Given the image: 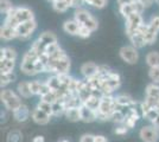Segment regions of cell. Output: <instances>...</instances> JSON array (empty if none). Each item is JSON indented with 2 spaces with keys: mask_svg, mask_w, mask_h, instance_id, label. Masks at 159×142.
Segmentation results:
<instances>
[{
  "mask_svg": "<svg viewBox=\"0 0 159 142\" xmlns=\"http://www.w3.org/2000/svg\"><path fill=\"white\" fill-rule=\"evenodd\" d=\"M38 39H39L45 46L49 45V44H52V43H57L58 39H57V36L51 32V31H45V32H43V33L39 34V37H38Z\"/></svg>",
  "mask_w": 159,
  "mask_h": 142,
  "instance_id": "cell-23",
  "label": "cell"
},
{
  "mask_svg": "<svg viewBox=\"0 0 159 142\" xmlns=\"http://www.w3.org/2000/svg\"><path fill=\"white\" fill-rule=\"evenodd\" d=\"M137 122L138 121H137L135 118H133V117H131V116H126V120H125V122H124V124H125L128 129H132L135 127Z\"/></svg>",
  "mask_w": 159,
  "mask_h": 142,
  "instance_id": "cell-43",
  "label": "cell"
},
{
  "mask_svg": "<svg viewBox=\"0 0 159 142\" xmlns=\"http://www.w3.org/2000/svg\"><path fill=\"white\" fill-rule=\"evenodd\" d=\"M127 133H128V128H127L124 123L114 129V134H116V135H126Z\"/></svg>",
  "mask_w": 159,
  "mask_h": 142,
  "instance_id": "cell-44",
  "label": "cell"
},
{
  "mask_svg": "<svg viewBox=\"0 0 159 142\" xmlns=\"http://www.w3.org/2000/svg\"><path fill=\"white\" fill-rule=\"evenodd\" d=\"M146 96L154 97L159 100V85L157 83H151L146 87Z\"/></svg>",
  "mask_w": 159,
  "mask_h": 142,
  "instance_id": "cell-32",
  "label": "cell"
},
{
  "mask_svg": "<svg viewBox=\"0 0 159 142\" xmlns=\"http://www.w3.org/2000/svg\"><path fill=\"white\" fill-rule=\"evenodd\" d=\"M146 8L141 4H140L138 0H135L132 4H127V5H121L119 6V13L124 17L127 18L129 14L134 13V12H138V13H143Z\"/></svg>",
  "mask_w": 159,
  "mask_h": 142,
  "instance_id": "cell-10",
  "label": "cell"
},
{
  "mask_svg": "<svg viewBox=\"0 0 159 142\" xmlns=\"http://www.w3.org/2000/svg\"><path fill=\"white\" fill-rule=\"evenodd\" d=\"M119 56L122 61L127 63V64H137L139 61V52L138 49L135 46L131 45H125L119 50Z\"/></svg>",
  "mask_w": 159,
  "mask_h": 142,
  "instance_id": "cell-6",
  "label": "cell"
},
{
  "mask_svg": "<svg viewBox=\"0 0 159 142\" xmlns=\"http://www.w3.org/2000/svg\"><path fill=\"white\" fill-rule=\"evenodd\" d=\"M13 13L16 15V18L19 20V23L34 19V14L31 11V8H29L26 6H14Z\"/></svg>",
  "mask_w": 159,
  "mask_h": 142,
  "instance_id": "cell-11",
  "label": "cell"
},
{
  "mask_svg": "<svg viewBox=\"0 0 159 142\" xmlns=\"http://www.w3.org/2000/svg\"><path fill=\"white\" fill-rule=\"evenodd\" d=\"M40 100L44 102H48V103H51V104H53L55 102L58 101V95H57V93L56 91H49L48 94H45L44 96H42L40 97Z\"/></svg>",
  "mask_w": 159,
  "mask_h": 142,
  "instance_id": "cell-36",
  "label": "cell"
},
{
  "mask_svg": "<svg viewBox=\"0 0 159 142\" xmlns=\"http://www.w3.org/2000/svg\"><path fill=\"white\" fill-rule=\"evenodd\" d=\"M0 37H1V39L8 41H12V39H17L18 38V34H17L16 28L2 24L1 27H0Z\"/></svg>",
  "mask_w": 159,
  "mask_h": 142,
  "instance_id": "cell-18",
  "label": "cell"
},
{
  "mask_svg": "<svg viewBox=\"0 0 159 142\" xmlns=\"http://www.w3.org/2000/svg\"><path fill=\"white\" fill-rule=\"evenodd\" d=\"M80 142H95V135L92 134H83L80 139Z\"/></svg>",
  "mask_w": 159,
  "mask_h": 142,
  "instance_id": "cell-45",
  "label": "cell"
},
{
  "mask_svg": "<svg viewBox=\"0 0 159 142\" xmlns=\"http://www.w3.org/2000/svg\"><path fill=\"white\" fill-rule=\"evenodd\" d=\"M66 118L70 122H79L81 121V111L80 107H73V108H68L66 110Z\"/></svg>",
  "mask_w": 159,
  "mask_h": 142,
  "instance_id": "cell-22",
  "label": "cell"
},
{
  "mask_svg": "<svg viewBox=\"0 0 159 142\" xmlns=\"http://www.w3.org/2000/svg\"><path fill=\"white\" fill-rule=\"evenodd\" d=\"M126 120V114H124L121 111V109H116L113 111V114L111 115V121H113L114 123H118V124H122Z\"/></svg>",
  "mask_w": 159,
  "mask_h": 142,
  "instance_id": "cell-30",
  "label": "cell"
},
{
  "mask_svg": "<svg viewBox=\"0 0 159 142\" xmlns=\"http://www.w3.org/2000/svg\"><path fill=\"white\" fill-rule=\"evenodd\" d=\"M7 142H23V134L19 130H11L6 137Z\"/></svg>",
  "mask_w": 159,
  "mask_h": 142,
  "instance_id": "cell-34",
  "label": "cell"
},
{
  "mask_svg": "<svg viewBox=\"0 0 159 142\" xmlns=\"http://www.w3.org/2000/svg\"><path fill=\"white\" fill-rule=\"evenodd\" d=\"M74 19L79 21L80 24H82V25L87 26L88 28H90L93 32L96 31L98 27H99V21H98V19L89 11H87L86 8H83V7L76 8L74 11Z\"/></svg>",
  "mask_w": 159,
  "mask_h": 142,
  "instance_id": "cell-2",
  "label": "cell"
},
{
  "mask_svg": "<svg viewBox=\"0 0 159 142\" xmlns=\"http://www.w3.org/2000/svg\"><path fill=\"white\" fill-rule=\"evenodd\" d=\"M0 100L4 103L5 108L8 111H12V113L23 104L21 100H20V96H18L11 89H2L1 93H0Z\"/></svg>",
  "mask_w": 159,
  "mask_h": 142,
  "instance_id": "cell-3",
  "label": "cell"
},
{
  "mask_svg": "<svg viewBox=\"0 0 159 142\" xmlns=\"http://www.w3.org/2000/svg\"><path fill=\"white\" fill-rule=\"evenodd\" d=\"M135 0H116L118 2V6H121V5H127V4H132Z\"/></svg>",
  "mask_w": 159,
  "mask_h": 142,
  "instance_id": "cell-47",
  "label": "cell"
},
{
  "mask_svg": "<svg viewBox=\"0 0 159 142\" xmlns=\"http://www.w3.org/2000/svg\"><path fill=\"white\" fill-rule=\"evenodd\" d=\"M60 49H62L60 45V43L57 41V43H52V44H49V45H47L45 46V49H44V52L47 54H49V56H51L52 54H55L56 51H58Z\"/></svg>",
  "mask_w": 159,
  "mask_h": 142,
  "instance_id": "cell-41",
  "label": "cell"
},
{
  "mask_svg": "<svg viewBox=\"0 0 159 142\" xmlns=\"http://www.w3.org/2000/svg\"><path fill=\"white\" fill-rule=\"evenodd\" d=\"M12 114H13V118L16 121L23 123V122H26L29 120V117L31 115V111H30V109L26 104H21L19 108L14 110Z\"/></svg>",
  "mask_w": 159,
  "mask_h": 142,
  "instance_id": "cell-14",
  "label": "cell"
},
{
  "mask_svg": "<svg viewBox=\"0 0 159 142\" xmlns=\"http://www.w3.org/2000/svg\"><path fill=\"white\" fill-rule=\"evenodd\" d=\"M63 31L66 32V33L70 34V36H77L79 33V28H80V23L77 20H75V19H68L63 23Z\"/></svg>",
  "mask_w": 159,
  "mask_h": 142,
  "instance_id": "cell-16",
  "label": "cell"
},
{
  "mask_svg": "<svg viewBox=\"0 0 159 142\" xmlns=\"http://www.w3.org/2000/svg\"><path fill=\"white\" fill-rule=\"evenodd\" d=\"M93 33V31L90 28H88L87 26L80 24V28H79V33H77V37L82 38V39H86V38H89Z\"/></svg>",
  "mask_w": 159,
  "mask_h": 142,
  "instance_id": "cell-37",
  "label": "cell"
},
{
  "mask_svg": "<svg viewBox=\"0 0 159 142\" xmlns=\"http://www.w3.org/2000/svg\"><path fill=\"white\" fill-rule=\"evenodd\" d=\"M128 39H129V41H131V44H132L133 46H135L137 49H141V47H144L146 45L145 38H144L143 34L135 33L133 34L132 37H129Z\"/></svg>",
  "mask_w": 159,
  "mask_h": 142,
  "instance_id": "cell-26",
  "label": "cell"
},
{
  "mask_svg": "<svg viewBox=\"0 0 159 142\" xmlns=\"http://www.w3.org/2000/svg\"><path fill=\"white\" fill-rule=\"evenodd\" d=\"M32 142H45V139H44V136L42 135H37L33 137Z\"/></svg>",
  "mask_w": 159,
  "mask_h": 142,
  "instance_id": "cell-49",
  "label": "cell"
},
{
  "mask_svg": "<svg viewBox=\"0 0 159 142\" xmlns=\"http://www.w3.org/2000/svg\"><path fill=\"white\" fill-rule=\"evenodd\" d=\"M16 75L13 72H8V74H1L0 75V85L1 88H5L7 84L13 83L16 81Z\"/></svg>",
  "mask_w": 159,
  "mask_h": 142,
  "instance_id": "cell-28",
  "label": "cell"
},
{
  "mask_svg": "<svg viewBox=\"0 0 159 142\" xmlns=\"http://www.w3.org/2000/svg\"><path fill=\"white\" fill-rule=\"evenodd\" d=\"M159 33V15H153L152 18L148 21V30L145 33L144 38H145L146 45H152L157 41V37Z\"/></svg>",
  "mask_w": 159,
  "mask_h": 142,
  "instance_id": "cell-7",
  "label": "cell"
},
{
  "mask_svg": "<svg viewBox=\"0 0 159 142\" xmlns=\"http://www.w3.org/2000/svg\"><path fill=\"white\" fill-rule=\"evenodd\" d=\"M80 111H81V121L84 122V123H92V122H95L98 120L96 111L88 108L86 104H82L80 107Z\"/></svg>",
  "mask_w": 159,
  "mask_h": 142,
  "instance_id": "cell-13",
  "label": "cell"
},
{
  "mask_svg": "<svg viewBox=\"0 0 159 142\" xmlns=\"http://www.w3.org/2000/svg\"><path fill=\"white\" fill-rule=\"evenodd\" d=\"M100 102H101V98L99 97H95L93 95H90L88 98H87L86 101L83 102V104H86L88 108L93 109V110H98L99 109V105H100Z\"/></svg>",
  "mask_w": 159,
  "mask_h": 142,
  "instance_id": "cell-29",
  "label": "cell"
},
{
  "mask_svg": "<svg viewBox=\"0 0 159 142\" xmlns=\"http://www.w3.org/2000/svg\"><path fill=\"white\" fill-rule=\"evenodd\" d=\"M17 90H18V94L24 97V98H30L31 96H33L31 88H30V82L26 81H21L18 83L17 85Z\"/></svg>",
  "mask_w": 159,
  "mask_h": 142,
  "instance_id": "cell-19",
  "label": "cell"
},
{
  "mask_svg": "<svg viewBox=\"0 0 159 142\" xmlns=\"http://www.w3.org/2000/svg\"><path fill=\"white\" fill-rule=\"evenodd\" d=\"M138 1H139L140 4L145 7V8H150V7L152 6L153 4L156 2L154 0H138Z\"/></svg>",
  "mask_w": 159,
  "mask_h": 142,
  "instance_id": "cell-46",
  "label": "cell"
},
{
  "mask_svg": "<svg viewBox=\"0 0 159 142\" xmlns=\"http://www.w3.org/2000/svg\"><path fill=\"white\" fill-rule=\"evenodd\" d=\"M20 71L26 76H34V75H38L36 71V63L33 62H26V61H21L20 63Z\"/></svg>",
  "mask_w": 159,
  "mask_h": 142,
  "instance_id": "cell-20",
  "label": "cell"
},
{
  "mask_svg": "<svg viewBox=\"0 0 159 142\" xmlns=\"http://www.w3.org/2000/svg\"><path fill=\"white\" fill-rule=\"evenodd\" d=\"M148 77L153 83H159V67L148 69Z\"/></svg>",
  "mask_w": 159,
  "mask_h": 142,
  "instance_id": "cell-40",
  "label": "cell"
},
{
  "mask_svg": "<svg viewBox=\"0 0 159 142\" xmlns=\"http://www.w3.org/2000/svg\"><path fill=\"white\" fill-rule=\"evenodd\" d=\"M70 67H71L70 58L66 54L60 59H49V63L45 67V72H50L52 75L69 74Z\"/></svg>",
  "mask_w": 159,
  "mask_h": 142,
  "instance_id": "cell-1",
  "label": "cell"
},
{
  "mask_svg": "<svg viewBox=\"0 0 159 142\" xmlns=\"http://www.w3.org/2000/svg\"><path fill=\"white\" fill-rule=\"evenodd\" d=\"M146 64L148 65V68H157L159 67V52L157 51H151L146 54L145 57Z\"/></svg>",
  "mask_w": 159,
  "mask_h": 142,
  "instance_id": "cell-24",
  "label": "cell"
},
{
  "mask_svg": "<svg viewBox=\"0 0 159 142\" xmlns=\"http://www.w3.org/2000/svg\"><path fill=\"white\" fill-rule=\"evenodd\" d=\"M99 65L94 62H87L84 64L81 65V74L84 78H90L98 74Z\"/></svg>",
  "mask_w": 159,
  "mask_h": 142,
  "instance_id": "cell-15",
  "label": "cell"
},
{
  "mask_svg": "<svg viewBox=\"0 0 159 142\" xmlns=\"http://www.w3.org/2000/svg\"><path fill=\"white\" fill-rule=\"evenodd\" d=\"M47 1H49V2H52L53 0H47Z\"/></svg>",
  "mask_w": 159,
  "mask_h": 142,
  "instance_id": "cell-51",
  "label": "cell"
},
{
  "mask_svg": "<svg viewBox=\"0 0 159 142\" xmlns=\"http://www.w3.org/2000/svg\"><path fill=\"white\" fill-rule=\"evenodd\" d=\"M36 28H37V21H36V19L20 23L19 25L17 26V28H16L17 34H18L17 39H19L21 41H26L29 39H31V37H32L33 32L36 31Z\"/></svg>",
  "mask_w": 159,
  "mask_h": 142,
  "instance_id": "cell-4",
  "label": "cell"
},
{
  "mask_svg": "<svg viewBox=\"0 0 159 142\" xmlns=\"http://www.w3.org/2000/svg\"><path fill=\"white\" fill-rule=\"evenodd\" d=\"M40 87H42V82L40 81H31L30 82V88H31V91H32L33 95L39 96Z\"/></svg>",
  "mask_w": 159,
  "mask_h": 142,
  "instance_id": "cell-42",
  "label": "cell"
},
{
  "mask_svg": "<svg viewBox=\"0 0 159 142\" xmlns=\"http://www.w3.org/2000/svg\"><path fill=\"white\" fill-rule=\"evenodd\" d=\"M139 137L143 142H157L159 140V129L153 124L145 126L139 130Z\"/></svg>",
  "mask_w": 159,
  "mask_h": 142,
  "instance_id": "cell-9",
  "label": "cell"
},
{
  "mask_svg": "<svg viewBox=\"0 0 159 142\" xmlns=\"http://www.w3.org/2000/svg\"><path fill=\"white\" fill-rule=\"evenodd\" d=\"M45 82H47V84L49 85L50 90H52V91H57V90H60V89L62 88L61 82H60V80H58V77H57V75L50 76Z\"/></svg>",
  "mask_w": 159,
  "mask_h": 142,
  "instance_id": "cell-27",
  "label": "cell"
},
{
  "mask_svg": "<svg viewBox=\"0 0 159 142\" xmlns=\"http://www.w3.org/2000/svg\"><path fill=\"white\" fill-rule=\"evenodd\" d=\"M66 105L61 101L55 102L52 104V116H62L66 114Z\"/></svg>",
  "mask_w": 159,
  "mask_h": 142,
  "instance_id": "cell-31",
  "label": "cell"
},
{
  "mask_svg": "<svg viewBox=\"0 0 159 142\" xmlns=\"http://www.w3.org/2000/svg\"><path fill=\"white\" fill-rule=\"evenodd\" d=\"M84 2L86 5H89L96 10H102L107 6L108 0H84Z\"/></svg>",
  "mask_w": 159,
  "mask_h": 142,
  "instance_id": "cell-33",
  "label": "cell"
},
{
  "mask_svg": "<svg viewBox=\"0 0 159 142\" xmlns=\"http://www.w3.org/2000/svg\"><path fill=\"white\" fill-rule=\"evenodd\" d=\"M125 19H126L125 32H126V36L128 38L132 37L133 34H135V32L140 27V25L145 23L144 18H143V13H138V12H134V13L129 14Z\"/></svg>",
  "mask_w": 159,
  "mask_h": 142,
  "instance_id": "cell-5",
  "label": "cell"
},
{
  "mask_svg": "<svg viewBox=\"0 0 159 142\" xmlns=\"http://www.w3.org/2000/svg\"><path fill=\"white\" fill-rule=\"evenodd\" d=\"M18 54L16 51V49L11 46L2 47L0 50V59H11V61H17Z\"/></svg>",
  "mask_w": 159,
  "mask_h": 142,
  "instance_id": "cell-21",
  "label": "cell"
},
{
  "mask_svg": "<svg viewBox=\"0 0 159 142\" xmlns=\"http://www.w3.org/2000/svg\"><path fill=\"white\" fill-rule=\"evenodd\" d=\"M14 67H16V61H11V59H0V72H1V74L13 72Z\"/></svg>",
  "mask_w": 159,
  "mask_h": 142,
  "instance_id": "cell-25",
  "label": "cell"
},
{
  "mask_svg": "<svg viewBox=\"0 0 159 142\" xmlns=\"http://www.w3.org/2000/svg\"><path fill=\"white\" fill-rule=\"evenodd\" d=\"M60 142H69V141H68V140H61Z\"/></svg>",
  "mask_w": 159,
  "mask_h": 142,
  "instance_id": "cell-50",
  "label": "cell"
},
{
  "mask_svg": "<svg viewBox=\"0 0 159 142\" xmlns=\"http://www.w3.org/2000/svg\"><path fill=\"white\" fill-rule=\"evenodd\" d=\"M115 103L118 105V109L120 108H127V107H134L137 104V102L133 100L129 95H119L116 97H114Z\"/></svg>",
  "mask_w": 159,
  "mask_h": 142,
  "instance_id": "cell-17",
  "label": "cell"
},
{
  "mask_svg": "<svg viewBox=\"0 0 159 142\" xmlns=\"http://www.w3.org/2000/svg\"><path fill=\"white\" fill-rule=\"evenodd\" d=\"M95 142H108V140L103 135H95Z\"/></svg>",
  "mask_w": 159,
  "mask_h": 142,
  "instance_id": "cell-48",
  "label": "cell"
},
{
  "mask_svg": "<svg viewBox=\"0 0 159 142\" xmlns=\"http://www.w3.org/2000/svg\"><path fill=\"white\" fill-rule=\"evenodd\" d=\"M31 118L33 120V122H36L39 126H45L48 124L50 120H51V115L47 114L45 111H43L42 109H39L38 107L33 109L31 111Z\"/></svg>",
  "mask_w": 159,
  "mask_h": 142,
  "instance_id": "cell-12",
  "label": "cell"
},
{
  "mask_svg": "<svg viewBox=\"0 0 159 142\" xmlns=\"http://www.w3.org/2000/svg\"><path fill=\"white\" fill-rule=\"evenodd\" d=\"M37 107L39 109H42L43 111H45L47 114L52 116V104H51V103H48V102H44L40 100V101L38 102V104H37Z\"/></svg>",
  "mask_w": 159,
  "mask_h": 142,
  "instance_id": "cell-39",
  "label": "cell"
},
{
  "mask_svg": "<svg viewBox=\"0 0 159 142\" xmlns=\"http://www.w3.org/2000/svg\"><path fill=\"white\" fill-rule=\"evenodd\" d=\"M118 109V105L115 103V100L112 95H103L101 97V102H100L99 109L96 111H99L101 114H105L111 117V115L113 114L114 110Z\"/></svg>",
  "mask_w": 159,
  "mask_h": 142,
  "instance_id": "cell-8",
  "label": "cell"
},
{
  "mask_svg": "<svg viewBox=\"0 0 159 142\" xmlns=\"http://www.w3.org/2000/svg\"><path fill=\"white\" fill-rule=\"evenodd\" d=\"M158 116H159V108H152V109H150L146 114H144L143 117L146 118L147 121L153 122L157 117H158Z\"/></svg>",
  "mask_w": 159,
  "mask_h": 142,
  "instance_id": "cell-38",
  "label": "cell"
},
{
  "mask_svg": "<svg viewBox=\"0 0 159 142\" xmlns=\"http://www.w3.org/2000/svg\"><path fill=\"white\" fill-rule=\"evenodd\" d=\"M13 7L14 5L12 4L11 0H0V12H1V14L6 15Z\"/></svg>",
  "mask_w": 159,
  "mask_h": 142,
  "instance_id": "cell-35",
  "label": "cell"
}]
</instances>
